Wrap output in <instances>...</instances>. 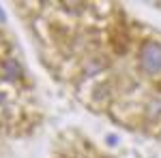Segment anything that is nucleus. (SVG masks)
Masks as SVG:
<instances>
[{"label":"nucleus","instance_id":"1","mask_svg":"<svg viewBox=\"0 0 161 158\" xmlns=\"http://www.w3.org/2000/svg\"><path fill=\"white\" fill-rule=\"evenodd\" d=\"M140 66L148 75L161 73V45L155 41H146L140 47Z\"/></svg>","mask_w":161,"mask_h":158},{"label":"nucleus","instance_id":"2","mask_svg":"<svg viewBox=\"0 0 161 158\" xmlns=\"http://www.w3.org/2000/svg\"><path fill=\"white\" fill-rule=\"evenodd\" d=\"M2 71H4V77L7 79H19L22 77V66L17 64V60H13V58L2 62Z\"/></svg>","mask_w":161,"mask_h":158}]
</instances>
